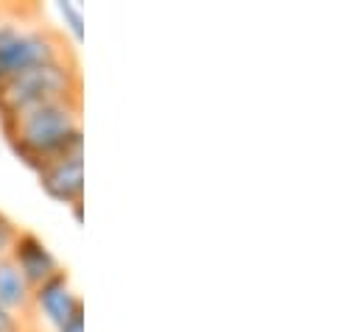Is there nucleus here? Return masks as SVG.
I'll return each instance as SVG.
<instances>
[{
    "label": "nucleus",
    "mask_w": 361,
    "mask_h": 332,
    "mask_svg": "<svg viewBox=\"0 0 361 332\" xmlns=\"http://www.w3.org/2000/svg\"><path fill=\"white\" fill-rule=\"evenodd\" d=\"M0 129L14 157L37 173L56 157L85 151L82 95L25 109L8 120H0Z\"/></svg>",
    "instance_id": "obj_1"
},
{
    "label": "nucleus",
    "mask_w": 361,
    "mask_h": 332,
    "mask_svg": "<svg viewBox=\"0 0 361 332\" xmlns=\"http://www.w3.org/2000/svg\"><path fill=\"white\" fill-rule=\"evenodd\" d=\"M76 95H82V73L76 59L71 56L62 62H51L0 84V120H8L25 109L62 101V98H76Z\"/></svg>",
    "instance_id": "obj_2"
},
{
    "label": "nucleus",
    "mask_w": 361,
    "mask_h": 332,
    "mask_svg": "<svg viewBox=\"0 0 361 332\" xmlns=\"http://www.w3.org/2000/svg\"><path fill=\"white\" fill-rule=\"evenodd\" d=\"M71 56L73 53L68 42L56 31L45 25L23 28L17 20H8L3 14L0 20V84L14 76H23L34 68L62 62Z\"/></svg>",
    "instance_id": "obj_3"
},
{
    "label": "nucleus",
    "mask_w": 361,
    "mask_h": 332,
    "mask_svg": "<svg viewBox=\"0 0 361 332\" xmlns=\"http://www.w3.org/2000/svg\"><path fill=\"white\" fill-rule=\"evenodd\" d=\"M39 187L48 198L56 204L73 207L85 201V151L79 154H65L37 170Z\"/></svg>",
    "instance_id": "obj_4"
},
{
    "label": "nucleus",
    "mask_w": 361,
    "mask_h": 332,
    "mask_svg": "<svg viewBox=\"0 0 361 332\" xmlns=\"http://www.w3.org/2000/svg\"><path fill=\"white\" fill-rule=\"evenodd\" d=\"M79 310H85L82 296L73 290L68 271L62 268L51 279H45L39 288H34L31 296V313H37L51 330L62 327L68 319H73Z\"/></svg>",
    "instance_id": "obj_5"
},
{
    "label": "nucleus",
    "mask_w": 361,
    "mask_h": 332,
    "mask_svg": "<svg viewBox=\"0 0 361 332\" xmlns=\"http://www.w3.org/2000/svg\"><path fill=\"white\" fill-rule=\"evenodd\" d=\"M8 260L20 268V274L25 276V282L31 288H39L45 279H51L54 274L62 271L59 260L54 257V251L45 246L42 238H37L34 232L20 229L17 238L8 246Z\"/></svg>",
    "instance_id": "obj_6"
},
{
    "label": "nucleus",
    "mask_w": 361,
    "mask_h": 332,
    "mask_svg": "<svg viewBox=\"0 0 361 332\" xmlns=\"http://www.w3.org/2000/svg\"><path fill=\"white\" fill-rule=\"evenodd\" d=\"M31 296H34V288L25 282L20 268L8 260V254L0 257V305L23 319L31 313Z\"/></svg>",
    "instance_id": "obj_7"
},
{
    "label": "nucleus",
    "mask_w": 361,
    "mask_h": 332,
    "mask_svg": "<svg viewBox=\"0 0 361 332\" xmlns=\"http://www.w3.org/2000/svg\"><path fill=\"white\" fill-rule=\"evenodd\" d=\"M56 11L62 14V20H65L71 37H73L76 42H82V39H85V11H82V6H79L76 0H59V3H56Z\"/></svg>",
    "instance_id": "obj_8"
},
{
    "label": "nucleus",
    "mask_w": 361,
    "mask_h": 332,
    "mask_svg": "<svg viewBox=\"0 0 361 332\" xmlns=\"http://www.w3.org/2000/svg\"><path fill=\"white\" fill-rule=\"evenodd\" d=\"M17 224L14 221H8L3 212H0V257H6L8 254V246H11V241L17 238Z\"/></svg>",
    "instance_id": "obj_9"
},
{
    "label": "nucleus",
    "mask_w": 361,
    "mask_h": 332,
    "mask_svg": "<svg viewBox=\"0 0 361 332\" xmlns=\"http://www.w3.org/2000/svg\"><path fill=\"white\" fill-rule=\"evenodd\" d=\"M0 332H23V319L0 305Z\"/></svg>",
    "instance_id": "obj_10"
},
{
    "label": "nucleus",
    "mask_w": 361,
    "mask_h": 332,
    "mask_svg": "<svg viewBox=\"0 0 361 332\" xmlns=\"http://www.w3.org/2000/svg\"><path fill=\"white\" fill-rule=\"evenodd\" d=\"M54 332H85V310H79L73 319H68L62 327H56Z\"/></svg>",
    "instance_id": "obj_11"
},
{
    "label": "nucleus",
    "mask_w": 361,
    "mask_h": 332,
    "mask_svg": "<svg viewBox=\"0 0 361 332\" xmlns=\"http://www.w3.org/2000/svg\"><path fill=\"white\" fill-rule=\"evenodd\" d=\"M71 212H73L76 224H82V221H85V201H82V204H73V207H71Z\"/></svg>",
    "instance_id": "obj_12"
},
{
    "label": "nucleus",
    "mask_w": 361,
    "mask_h": 332,
    "mask_svg": "<svg viewBox=\"0 0 361 332\" xmlns=\"http://www.w3.org/2000/svg\"><path fill=\"white\" fill-rule=\"evenodd\" d=\"M3 14H6V11H3V6H0V20H3Z\"/></svg>",
    "instance_id": "obj_13"
}]
</instances>
